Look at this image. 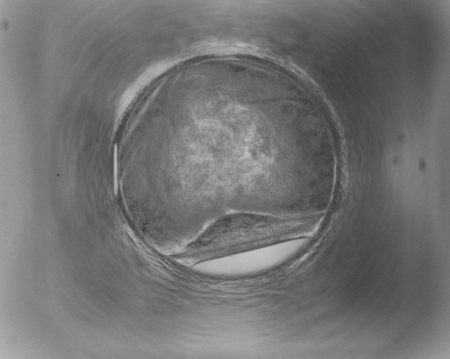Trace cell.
Instances as JSON below:
<instances>
[{
	"label": "cell",
	"mask_w": 450,
	"mask_h": 359,
	"mask_svg": "<svg viewBox=\"0 0 450 359\" xmlns=\"http://www.w3.org/2000/svg\"><path fill=\"white\" fill-rule=\"evenodd\" d=\"M311 219L256 214H234L210 225L177 256L189 264L263 248L294 239L311 227Z\"/></svg>",
	"instance_id": "obj_1"
}]
</instances>
